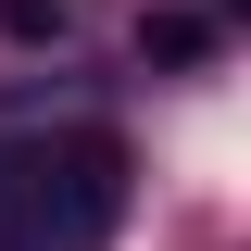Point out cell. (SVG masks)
Segmentation results:
<instances>
[{"mask_svg":"<svg viewBox=\"0 0 251 251\" xmlns=\"http://www.w3.org/2000/svg\"><path fill=\"white\" fill-rule=\"evenodd\" d=\"M126 226V138L113 126H63L25 151V251H100Z\"/></svg>","mask_w":251,"mask_h":251,"instance_id":"1","label":"cell"},{"mask_svg":"<svg viewBox=\"0 0 251 251\" xmlns=\"http://www.w3.org/2000/svg\"><path fill=\"white\" fill-rule=\"evenodd\" d=\"M138 50H151V63H201V50H214V25H201V13H151Z\"/></svg>","mask_w":251,"mask_h":251,"instance_id":"2","label":"cell"},{"mask_svg":"<svg viewBox=\"0 0 251 251\" xmlns=\"http://www.w3.org/2000/svg\"><path fill=\"white\" fill-rule=\"evenodd\" d=\"M0 251H25V138H0Z\"/></svg>","mask_w":251,"mask_h":251,"instance_id":"3","label":"cell"},{"mask_svg":"<svg viewBox=\"0 0 251 251\" xmlns=\"http://www.w3.org/2000/svg\"><path fill=\"white\" fill-rule=\"evenodd\" d=\"M75 25V0H0V38H63Z\"/></svg>","mask_w":251,"mask_h":251,"instance_id":"4","label":"cell"}]
</instances>
